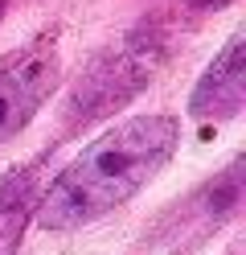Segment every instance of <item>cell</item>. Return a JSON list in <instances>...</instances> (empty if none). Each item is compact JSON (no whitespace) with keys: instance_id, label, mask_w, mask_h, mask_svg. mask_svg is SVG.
Here are the masks:
<instances>
[{"instance_id":"cell-1","label":"cell","mask_w":246,"mask_h":255,"mask_svg":"<svg viewBox=\"0 0 246 255\" xmlns=\"http://www.w3.org/2000/svg\"><path fill=\"white\" fill-rule=\"evenodd\" d=\"M176 144H180V120L160 116V111L111 124L49 185H41L33 222L41 231L66 235L107 218L160 177Z\"/></svg>"},{"instance_id":"cell-2","label":"cell","mask_w":246,"mask_h":255,"mask_svg":"<svg viewBox=\"0 0 246 255\" xmlns=\"http://www.w3.org/2000/svg\"><path fill=\"white\" fill-rule=\"evenodd\" d=\"M172 54V33L164 21H144L136 29H127L119 41H111L107 50H98L82 74L74 78L70 95L62 107V128H86L94 120L115 116L131 99H140L148 83L164 70V62Z\"/></svg>"},{"instance_id":"cell-3","label":"cell","mask_w":246,"mask_h":255,"mask_svg":"<svg viewBox=\"0 0 246 255\" xmlns=\"http://www.w3.org/2000/svg\"><path fill=\"white\" fill-rule=\"evenodd\" d=\"M62 87V45L54 33H33L29 41L0 54V144L25 132L29 120Z\"/></svg>"},{"instance_id":"cell-4","label":"cell","mask_w":246,"mask_h":255,"mask_svg":"<svg viewBox=\"0 0 246 255\" xmlns=\"http://www.w3.org/2000/svg\"><path fill=\"white\" fill-rule=\"evenodd\" d=\"M242 189H246V161L234 156L218 177H209L205 185H197L185 202L172 206V214H164L160 235L168 243H180V239H205L209 231H218L222 222L242 206Z\"/></svg>"},{"instance_id":"cell-5","label":"cell","mask_w":246,"mask_h":255,"mask_svg":"<svg viewBox=\"0 0 246 255\" xmlns=\"http://www.w3.org/2000/svg\"><path fill=\"white\" fill-rule=\"evenodd\" d=\"M246 107V33L234 29L213 62L201 70V78L189 91V116L205 124H222L242 116Z\"/></svg>"},{"instance_id":"cell-6","label":"cell","mask_w":246,"mask_h":255,"mask_svg":"<svg viewBox=\"0 0 246 255\" xmlns=\"http://www.w3.org/2000/svg\"><path fill=\"white\" fill-rule=\"evenodd\" d=\"M41 198V169L37 161L0 173V255H16L25 243V231L37 214Z\"/></svg>"},{"instance_id":"cell-7","label":"cell","mask_w":246,"mask_h":255,"mask_svg":"<svg viewBox=\"0 0 246 255\" xmlns=\"http://www.w3.org/2000/svg\"><path fill=\"white\" fill-rule=\"evenodd\" d=\"M234 0H189L193 12H218V8H230Z\"/></svg>"},{"instance_id":"cell-8","label":"cell","mask_w":246,"mask_h":255,"mask_svg":"<svg viewBox=\"0 0 246 255\" xmlns=\"http://www.w3.org/2000/svg\"><path fill=\"white\" fill-rule=\"evenodd\" d=\"M8 4H12V0H0V21H4V12H8Z\"/></svg>"}]
</instances>
